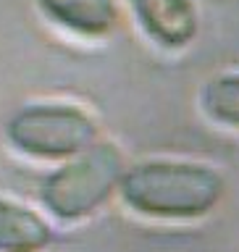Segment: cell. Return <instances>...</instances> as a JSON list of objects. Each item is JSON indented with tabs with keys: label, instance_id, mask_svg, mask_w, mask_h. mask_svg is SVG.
<instances>
[{
	"label": "cell",
	"instance_id": "obj_1",
	"mask_svg": "<svg viewBox=\"0 0 239 252\" xmlns=\"http://www.w3.org/2000/svg\"><path fill=\"white\" fill-rule=\"evenodd\" d=\"M118 197L126 210L158 223H195L226 197V179L216 165L153 158L126 165Z\"/></svg>",
	"mask_w": 239,
	"mask_h": 252
},
{
	"label": "cell",
	"instance_id": "obj_2",
	"mask_svg": "<svg viewBox=\"0 0 239 252\" xmlns=\"http://www.w3.org/2000/svg\"><path fill=\"white\" fill-rule=\"evenodd\" d=\"M126 163L113 142H98L87 153L61 163L39 184V205L58 223H82L118 194Z\"/></svg>",
	"mask_w": 239,
	"mask_h": 252
},
{
	"label": "cell",
	"instance_id": "obj_3",
	"mask_svg": "<svg viewBox=\"0 0 239 252\" xmlns=\"http://www.w3.org/2000/svg\"><path fill=\"white\" fill-rule=\"evenodd\" d=\"M5 142L29 160L66 163L100 142V126L74 102H27L5 121Z\"/></svg>",
	"mask_w": 239,
	"mask_h": 252
},
{
	"label": "cell",
	"instance_id": "obj_4",
	"mask_svg": "<svg viewBox=\"0 0 239 252\" xmlns=\"http://www.w3.org/2000/svg\"><path fill=\"white\" fill-rule=\"evenodd\" d=\"M139 29L163 50H184L200 32L195 0H129Z\"/></svg>",
	"mask_w": 239,
	"mask_h": 252
},
{
	"label": "cell",
	"instance_id": "obj_5",
	"mask_svg": "<svg viewBox=\"0 0 239 252\" xmlns=\"http://www.w3.org/2000/svg\"><path fill=\"white\" fill-rule=\"evenodd\" d=\"M37 5L47 21L82 39H102L118 27L116 0H37Z\"/></svg>",
	"mask_w": 239,
	"mask_h": 252
},
{
	"label": "cell",
	"instance_id": "obj_6",
	"mask_svg": "<svg viewBox=\"0 0 239 252\" xmlns=\"http://www.w3.org/2000/svg\"><path fill=\"white\" fill-rule=\"evenodd\" d=\"M55 231L42 213L0 197V252H45Z\"/></svg>",
	"mask_w": 239,
	"mask_h": 252
},
{
	"label": "cell",
	"instance_id": "obj_7",
	"mask_svg": "<svg viewBox=\"0 0 239 252\" xmlns=\"http://www.w3.org/2000/svg\"><path fill=\"white\" fill-rule=\"evenodd\" d=\"M200 110L216 126L239 131V71H221L200 87Z\"/></svg>",
	"mask_w": 239,
	"mask_h": 252
}]
</instances>
